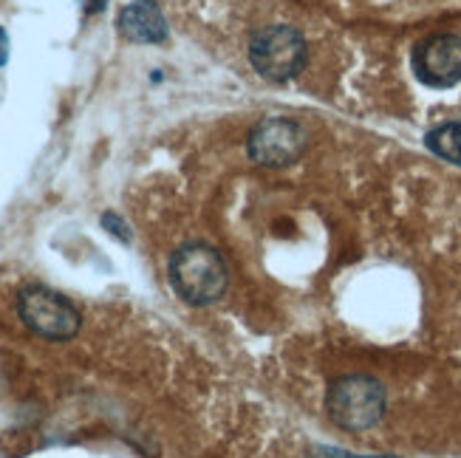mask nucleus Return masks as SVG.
Returning a JSON list of instances; mask_svg holds the SVG:
<instances>
[{"label":"nucleus","instance_id":"1","mask_svg":"<svg viewBox=\"0 0 461 458\" xmlns=\"http://www.w3.org/2000/svg\"><path fill=\"white\" fill-rule=\"evenodd\" d=\"M227 264L212 247L187 244L170 261V283L190 306H210L227 289Z\"/></svg>","mask_w":461,"mask_h":458},{"label":"nucleus","instance_id":"2","mask_svg":"<svg viewBox=\"0 0 461 458\" xmlns=\"http://www.w3.org/2000/svg\"><path fill=\"white\" fill-rule=\"evenodd\" d=\"M326 410L337 427L351 433L371 430L385 416V388L363 373L339 376L329 388Z\"/></svg>","mask_w":461,"mask_h":458},{"label":"nucleus","instance_id":"3","mask_svg":"<svg viewBox=\"0 0 461 458\" xmlns=\"http://www.w3.org/2000/svg\"><path fill=\"white\" fill-rule=\"evenodd\" d=\"M249 59L264 79L286 83L306 66V40L292 26H267L252 37Z\"/></svg>","mask_w":461,"mask_h":458},{"label":"nucleus","instance_id":"4","mask_svg":"<svg viewBox=\"0 0 461 458\" xmlns=\"http://www.w3.org/2000/svg\"><path fill=\"white\" fill-rule=\"evenodd\" d=\"M17 314L23 326L46 340H71L79 331L83 317L66 301L63 294H57L46 286H29L17 294Z\"/></svg>","mask_w":461,"mask_h":458},{"label":"nucleus","instance_id":"5","mask_svg":"<svg viewBox=\"0 0 461 458\" xmlns=\"http://www.w3.org/2000/svg\"><path fill=\"white\" fill-rule=\"evenodd\" d=\"M306 142H309V136L294 119L272 116V119H264V122L249 133V156L258 165L284 167L303 156Z\"/></svg>","mask_w":461,"mask_h":458},{"label":"nucleus","instance_id":"6","mask_svg":"<svg viewBox=\"0 0 461 458\" xmlns=\"http://www.w3.org/2000/svg\"><path fill=\"white\" fill-rule=\"evenodd\" d=\"M413 71L430 88H453L461 79V37L433 34L413 51Z\"/></svg>","mask_w":461,"mask_h":458},{"label":"nucleus","instance_id":"7","mask_svg":"<svg viewBox=\"0 0 461 458\" xmlns=\"http://www.w3.org/2000/svg\"><path fill=\"white\" fill-rule=\"evenodd\" d=\"M119 34L131 43H165L167 40V20L153 0H133L119 12Z\"/></svg>","mask_w":461,"mask_h":458},{"label":"nucleus","instance_id":"8","mask_svg":"<svg viewBox=\"0 0 461 458\" xmlns=\"http://www.w3.org/2000/svg\"><path fill=\"white\" fill-rule=\"evenodd\" d=\"M428 148L445 158V162L461 165V125L458 122H447V125H438L428 133Z\"/></svg>","mask_w":461,"mask_h":458},{"label":"nucleus","instance_id":"9","mask_svg":"<svg viewBox=\"0 0 461 458\" xmlns=\"http://www.w3.org/2000/svg\"><path fill=\"white\" fill-rule=\"evenodd\" d=\"M103 227H105L113 238H119V241H125V244L131 241V229H128V224H125L116 212H105V215H103Z\"/></svg>","mask_w":461,"mask_h":458},{"label":"nucleus","instance_id":"10","mask_svg":"<svg viewBox=\"0 0 461 458\" xmlns=\"http://www.w3.org/2000/svg\"><path fill=\"white\" fill-rule=\"evenodd\" d=\"M312 458H393V455H354V453L339 450V447H314Z\"/></svg>","mask_w":461,"mask_h":458},{"label":"nucleus","instance_id":"11","mask_svg":"<svg viewBox=\"0 0 461 458\" xmlns=\"http://www.w3.org/2000/svg\"><path fill=\"white\" fill-rule=\"evenodd\" d=\"M9 63V34L0 29V66Z\"/></svg>","mask_w":461,"mask_h":458},{"label":"nucleus","instance_id":"12","mask_svg":"<svg viewBox=\"0 0 461 458\" xmlns=\"http://www.w3.org/2000/svg\"><path fill=\"white\" fill-rule=\"evenodd\" d=\"M105 9V0H88V12H99Z\"/></svg>","mask_w":461,"mask_h":458}]
</instances>
